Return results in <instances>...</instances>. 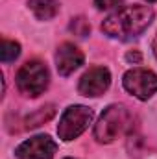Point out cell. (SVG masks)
I'll return each mask as SVG.
<instances>
[{"label":"cell","mask_w":157,"mask_h":159,"mask_svg":"<svg viewBox=\"0 0 157 159\" xmlns=\"http://www.w3.org/2000/svg\"><path fill=\"white\" fill-rule=\"evenodd\" d=\"M126 61H128V63H133V65H139V63L142 61V54H141L139 50H129V52L126 54Z\"/></svg>","instance_id":"obj_14"},{"label":"cell","mask_w":157,"mask_h":159,"mask_svg":"<svg viewBox=\"0 0 157 159\" xmlns=\"http://www.w3.org/2000/svg\"><path fill=\"white\" fill-rule=\"evenodd\" d=\"M15 81H17V89L24 96L37 98L39 94H43L46 91V87L50 83V72L43 61H37V59L26 61L19 69Z\"/></svg>","instance_id":"obj_3"},{"label":"cell","mask_w":157,"mask_h":159,"mask_svg":"<svg viewBox=\"0 0 157 159\" xmlns=\"http://www.w3.org/2000/svg\"><path fill=\"white\" fill-rule=\"evenodd\" d=\"M146 2H150V4H152V2H157V0H146Z\"/></svg>","instance_id":"obj_16"},{"label":"cell","mask_w":157,"mask_h":159,"mask_svg":"<svg viewBox=\"0 0 157 159\" xmlns=\"http://www.w3.org/2000/svg\"><path fill=\"white\" fill-rule=\"evenodd\" d=\"M65 159H72V157H65Z\"/></svg>","instance_id":"obj_17"},{"label":"cell","mask_w":157,"mask_h":159,"mask_svg":"<svg viewBox=\"0 0 157 159\" xmlns=\"http://www.w3.org/2000/svg\"><path fill=\"white\" fill-rule=\"evenodd\" d=\"M28 7L39 20H52L59 13L57 0H28Z\"/></svg>","instance_id":"obj_9"},{"label":"cell","mask_w":157,"mask_h":159,"mask_svg":"<svg viewBox=\"0 0 157 159\" xmlns=\"http://www.w3.org/2000/svg\"><path fill=\"white\" fill-rule=\"evenodd\" d=\"M131 129H133V115L129 113V109L122 104H111L100 115L92 133L100 144H109Z\"/></svg>","instance_id":"obj_2"},{"label":"cell","mask_w":157,"mask_h":159,"mask_svg":"<svg viewBox=\"0 0 157 159\" xmlns=\"http://www.w3.org/2000/svg\"><path fill=\"white\" fill-rule=\"evenodd\" d=\"M69 30L78 37H87L91 34V24L85 17H74L69 24Z\"/></svg>","instance_id":"obj_12"},{"label":"cell","mask_w":157,"mask_h":159,"mask_svg":"<svg viewBox=\"0 0 157 159\" xmlns=\"http://www.w3.org/2000/svg\"><path fill=\"white\" fill-rule=\"evenodd\" d=\"M154 17L155 13L152 6H142V4L126 6L102 22V32L111 39L131 41L148 30Z\"/></svg>","instance_id":"obj_1"},{"label":"cell","mask_w":157,"mask_h":159,"mask_svg":"<svg viewBox=\"0 0 157 159\" xmlns=\"http://www.w3.org/2000/svg\"><path fill=\"white\" fill-rule=\"evenodd\" d=\"M83 52L72 43H63L56 50V67L61 76H70L83 65Z\"/></svg>","instance_id":"obj_8"},{"label":"cell","mask_w":157,"mask_h":159,"mask_svg":"<svg viewBox=\"0 0 157 159\" xmlns=\"http://www.w3.org/2000/svg\"><path fill=\"white\" fill-rule=\"evenodd\" d=\"M54 115H56V106H54V104L43 106V107H39L37 111H34V113H30V115L26 117V120H24V128H26V129H34V128H37V126H41V124L48 122Z\"/></svg>","instance_id":"obj_10"},{"label":"cell","mask_w":157,"mask_h":159,"mask_svg":"<svg viewBox=\"0 0 157 159\" xmlns=\"http://www.w3.org/2000/svg\"><path fill=\"white\" fill-rule=\"evenodd\" d=\"M122 85L131 96L139 100H150L157 93V74L150 69L137 67L124 74Z\"/></svg>","instance_id":"obj_5"},{"label":"cell","mask_w":157,"mask_h":159,"mask_svg":"<svg viewBox=\"0 0 157 159\" xmlns=\"http://www.w3.org/2000/svg\"><path fill=\"white\" fill-rule=\"evenodd\" d=\"M111 85V72L107 67H102V65H96V67H91L81 78L78 83V91L79 94L83 96H91V98H96L100 94H104Z\"/></svg>","instance_id":"obj_7"},{"label":"cell","mask_w":157,"mask_h":159,"mask_svg":"<svg viewBox=\"0 0 157 159\" xmlns=\"http://www.w3.org/2000/svg\"><path fill=\"white\" fill-rule=\"evenodd\" d=\"M57 150L56 141L50 135H35L20 143L15 150L17 159H54Z\"/></svg>","instance_id":"obj_6"},{"label":"cell","mask_w":157,"mask_h":159,"mask_svg":"<svg viewBox=\"0 0 157 159\" xmlns=\"http://www.w3.org/2000/svg\"><path fill=\"white\" fill-rule=\"evenodd\" d=\"M92 109L87 106H70L63 111L59 124H57V135L61 141L70 143L74 139H78L79 135L89 128V124L92 122Z\"/></svg>","instance_id":"obj_4"},{"label":"cell","mask_w":157,"mask_h":159,"mask_svg":"<svg viewBox=\"0 0 157 159\" xmlns=\"http://www.w3.org/2000/svg\"><path fill=\"white\" fill-rule=\"evenodd\" d=\"M152 50H154V56H155V59H157V34H155V37H154V41H152Z\"/></svg>","instance_id":"obj_15"},{"label":"cell","mask_w":157,"mask_h":159,"mask_svg":"<svg viewBox=\"0 0 157 159\" xmlns=\"http://www.w3.org/2000/svg\"><path fill=\"white\" fill-rule=\"evenodd\" d=\"M20 56V44L17 41L4 39L2 41V48H0V59L2 63H11Z\"/></svg>","instance_id":"obj_11"},{"label":"cell","mask_w":157,"mask_h":159,"mask_svg":"<svg viewBox=\"0 0 157 159\" xmlns=\"http://www.w3.org/2000/svg\"><path fill=\"white\" fill-rule=\"evenodd\" d=\"M124 0H94L96 9H111V7H118Z\"/></svg>","instance_id":"obj_13"}]
</instances>
